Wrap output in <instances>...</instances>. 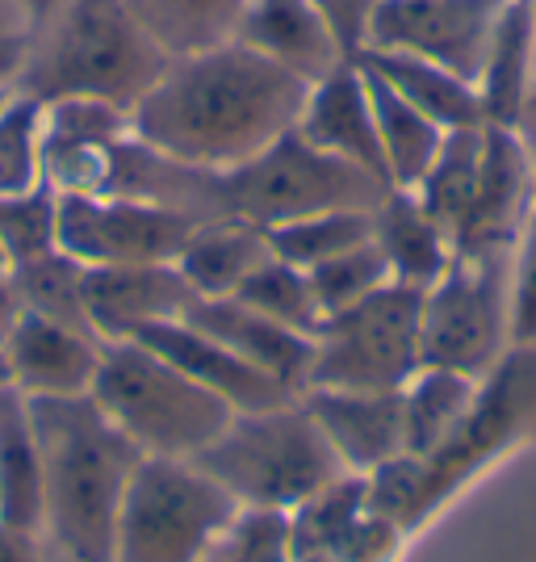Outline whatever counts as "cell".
Instances as JSON below:
<instances>
[{
  "label": "cell",
  "instance_id": "ffe728a7",
  "mask_svg": "<svg viewBox=\"0 0 536 562\" xmlns=\"http://www.w3.org/2000/svg\"><path fill=\"white\" fill-rule=\"evenodd\" d=\"M356 64L381 76L398 97H407L415 110L432 117L444 131H457V126H482V97L469 89V80L453 76L448 68L420 59V55H407V50H377L361 47L352 55Z\"/></svg>",
  "mask_w": 536,
  "mask_h": 562
},
{
  "label": "cell",
  "instance_id": "4dcf8cb0",
  "mask_svg": "<svg viewBox=\"0 0 536 562\" xmlns=\"http://www.w3.org/2000/svg\"><path fill=\"white\" fill-rule=\"evenodd\" d=\"M306 273H310V285H315V299L323 306V315H335L344 306L361 303L365 294L381 290L386 281H395L390 260L377 248V239H365V244H356V248L323 260V265H315Z\"/></svg>",
  "mask_w": 536,
  "mask_h": 562
},
{
  "label": "cell",
  "instance_id": "83f0119b",
  "mask_svg": "<svg viewBox=\"0 0 536 562\" xmlns=\"http://www.w3.org/2000/svg\"><path fill=\"white\" fill-rule=\"evenodd\" d=\"M365 239H374V211H323L269 227L273 257L289 260L298 269H315V265L340 257Z\"/></svg>",
  "mask_w": 536,
  "mask_h": 562
},
{
  "label": "cell",
  "instance_id": "8992f818",
  "mask_svg": "<svg viewBox=\"0 0 536 562\" xmlns=\"http://www.w3.org/2000/svg\"><path fill=\"white\" fill-rule=\"evenodd\" d=\"M235 516V495L193 458L142 453L117 516L114 562H202Z\"/></svg>",
  "mask_w": 536,
  "mask_h": 562
},
{
  "label": "cell",
  "instance_id": "1f68e13d",
  "mask_svg": "<svg viewBox=\"0 0 536 562\" xmlns=\"http://www.w3.org/2000/svg\"><path fill=\"white\" fill-rule=\"evenodd\" d=\"M202 562H294L289 516L239 508V516L223 529V538L214 541Z\"/></svg>",
  "mask_w": 536,
  "mask_h": 562
},
{
  "label": "cell",
  "instance_id": "e575fe53",
  "mask_svg": "<svg viewBox=\"0 0 536 562\" xmlns=\"http://www.w3.org/2000/svg\"><path fill=\"white\" fill-rule=\"evenodd\" d=\"M0 562H50V559H47V546H43L38 533L0 520Z\"/></svg>",
  "mask_w": 536,
  "mask_h": 562
},
{
  "label": "cell",
  "instance_id": "52a82bcc",
  "mask_svg": "<svg viewBox=\"0 0 536 562\" xmlns=\"http://www.w3.org/2000/svg\"><path fill=\"white\" fill-rule=\"evenodd\" d=\"M423 290L386 281L361 303L327 315L315 336V366L306 386L335 391H402L420 374Z\"/></svg>",
  "mask_w": 536,
  "mask_h": 562
},
{
  "label": "cell",
  "instance_id": "5bb4252c",
  "mask_svg": "<svg viewBox=\"0 0 536 562\" xmlns=\"http://www.w3.org/2000/svg\"><path fill=\"white\" fill-rule=\"evenodd\" d=\"M306 412L323 428L331 449L349 474H374L390 458L407 453L402 432V391H335V386H306Z\"/></svg>",
  "mask_w": 536,
  "mask_h": 562
},
{
  "label": "cell",
  "instance_id": "4316f807",
  "mask_svg": "<svg viewBox=\"0 0 536 562\" xmlns=\"http://www.w3.org/2000/svg\"><path fill=\"white\" fill-rule=\"evenodd\" d=\"M235 299L248 306H256L260 315H269V319H277L281 328L303 331V336H310V340L319 336V328H323V319H327L319 299H315L310 273L281 257L264 260L256 273L235 290Z\"/></svg>",
  "mask_w": 536,
  "mask_h": 562
},
{
  "label": "cell",
  "instance_id": "f1b7e54d",
  "mask_svg": "<svg viewBox=\"0 0 536 562\" xmlns=\"http://www.w3.org/2000/svg\"><path fill=\"white\" fill-rule=\"evenodd\" d=\"M34 189H43V101L18 89L0 110V198Z\"/></svg>",
  "mask_w": 536,
  "mask_h": 562
},
{
  "label": "cell",
  "instance_id": "30bf717a",
  "mask_svg": "<svg viewBox=\"0 0 536 562\" xmlns=\"http://www.w3.org/2000/svg\"><path fill=\"white\" fill-rule=\"evenodd\" d=\"M499 9L503 0H381L361 47L407 50L461 80H478L487 71Z\"/></svg>",
  "mask_w": 536,
  "mask_h": 562
},
{
  "label": "cell",
  "instance_id": "3957f363",
  "mask_svg": "<svg viewBox=\"0 0 536 562\" xmlns=\"http://www.w3.org/2000/svg\"><path fill=\"white\" fill-rule=\"evenodd\" d=\"M168 64L172 55L122 0H68L38 30L18 89L38 101L96 97L130 114Z\"/></svg>",
  "mask_w": 536,
  "mask_h": 562
},
{
  "label": "cell",
  "instance_id": "7c38bea8",
  "mask_svg": "<svg viewBox=\"0 0 536 562\" xmlns=\"http://www.w3.org/2000/svg\"><path fill=\"white\" fill-rule=\"evenodd\" d=\"M294 131L306 143H315L319 151H331V156L365 168V172H374L377 181L390 186L386 151H381V139H377L369 85H365V71H361L356 59H344L335 71H327L323 80L310 85V97H306L303 117H298Z\"/></svg>",
  "mask_w": 536,
  "mask_h": 562
},
{
  "label": "cell",
  "instance_id": "8fae6325",
  "mask_svg": "<svg viewBox=\"0 0 536 562\" xmlns=\"http://www.w3.org/2000/svg\"><path fill=\"white\" fill-rule=\"evenodd\" d=\"M193 285L172 265H101L84 269V315L101 345L139 340L147 328L185 319Z\"/></svg>",
  "mask_w": 536,
  "mask_h": 562
},
{
  "label": "cell",
  "instance_id": "ba28073f",
  "mask_svg": "<svg viewBox=\"0 0 536 562\" xmlns=\"http://www.w3.org/2000/svg\"><path fill=\"white\" fill-rule=\"evenodd\" d=\"M503 328V248L453 252L436 285L423 290V366L478 374Z\"/></svg>",
  "mask_w": 536,
  "mask_h": 562
},
{
  "label": "cell",
  "instance_id": "7a4b0ae2",
  "mask_svg": "<svg viewBox=\"0 0 536 562\" xmlns=\"http://www.w3.org/2000/svg\"><path fill=\"white\" fill-rule=\"evenodd\" d=\"M30 420L43 453L47 559L114 562L117 516L142 449L122 437L93 395L30 398Z\"/></svg>",
  "mask_w": 536,
  "mask_h": 562
},
{
  "label": "cell",
  "instance_id": "4fadbf2b",
  "mask_svg": "<svg viewBox=\"0 0 536 562\" xmlns=\"http://www.w3.org/2000/svg\"><path fill=\"white\" fill-rule=\"evenodd\" d=\"M101 352L105 345L93 331L71 328V324L34 315V311H25L4 340L9 378L30 398L89 395L96 370H101Z\"/></svg>",
  "mask_w": 536,
  "mask_h": 562
},
{
  "label": "cell",
  "instance_id": "ab89813d",
  "mask_svg": "<svg viewBox=\"0 0 536 562\" xmlns=\"http://www.w3.org/2000/svg\"><path fill=\"white\" fill-rule=\"evenodd\" d=\"M18 93V89H0V110H4V105H9V97Z\"/></svg>",
  "mask_w": 536,
  "mask_h": 562
},
{
  "label": "cell",
  "instance_id": "44dd1931",
  "mask_svg": "<svg viewBox=\"0 0 536 562\" xmlns=\"http://www.w3.org/2000/svg\"><path fill=\"white\" fill-rule=\"evenodd\" d=\"M0 520L43 538V453L18 386H0Z\"/></svg>",
  "mask_w": 536,
  "mask_h": 562
},
{
  "label": "cell",
  "instance_id": "cb8c5ba5",
  "mask_svg": "<svg viewBox=\"0 0 536 562\" xmlns=\"http://www.w3.org/2000/svg\"><path fill=\"white\" fill-rule=\"evenodd\" d=\"M172 59L235 38L243 0H122Z\"/></svg>",
  "mask_w": 536,
  "mask_h": 562
},
{
  "label": "cell",
  "instance_id": "6da1fadb",
  "mask_svg": "<svg viewBox=\"0 0 536 562\" xmlns=\"http://www.w3.org/2000/svg\"><path fill=\"white\" fill-rule=\"evenodd\" d=\"M310 80L239 38L176 55L130 110V139L189 168H235L285 139Z\"/></svg>",
  "mask_w": 536,
  "mask_h": 562
},
{
  "label": "cell",
  "instance_id": "277c9868",
  "mask_svg": "<svg viewBox=\"0 0 536 562\" xmlns=\"http://www.w3.org/2000/svg\"><path fill=\"white\" fill-rule=\"evenodd\" d=\"M193 462L235 495L239 508L285 516L349 474L303 398L264 412H235Z\"/></svg>",
  "mask_w": 536,
  "mask_h": 562
},
{
  "label": "cell",
  "instance_id": "e0dca14e",
  "mask_svg": "<svg viewBox=\"0 0 536 562\" xmlns=\"http://www.w3.org/2000/svg\"><path fill=\"white\" fill-rule=\"evenodd\" d=\"M235 38L277 59L281 68L298 71L310 85L352 59L315 0H243Z\"/></svg>",
  "mask_w": 536,
  "mask_h": 562
},
{
  "label": "cell",
  "instance_id": "d590c367",
  "mask_svg": "<svg viewBox=\"0 0 536 562\" xmlns=\"http://www.w3.org/2000/svg\"><path fill=\"white\" fill-rule=\"evenodd\" d=\"M25 315L22 299H18V290H13V281L9 273H0V345L9 340V331L18 328V319Z\"/></svg>",
  "mask_w": 536,
  "mask_h": 562
},
{
  "label": "cell",
  "instance_id": "7402d4cb",
  "mask_svg": "<svg viewBox=\"0 0 536 562\" xmlns=\"http://www.w3.org/2000/svg\"><path fill=\"white\" fill-rule=\"evenodd\" d=\"M365 85H369V101H374L377 117V139L386 151V168H390V186L395 189H415L423 181V172L432 168L436 151L444 143V126H436L432 117L415 110L407 97H398L381 76L361 64Z\"/></svg>",
  "mask_w": 536,
  "mask_h": 562
},
{
  "label": "cell",
  "instance_id": "2e32d148",
  "mask_svg": "<svg viewBox=\"0 0 536 562\" xmlns=\"http://www.w3.org/2000/svg\"><path fill=\"white\" fill-rule=\"evenodd\" d=\"M185 324L214 336L218 345H227L235 357L252 361L256 370L285 382L294 395H303L315 366V340L303 331L281 328L277 319L260 315L256 306L239 303V299H193L185 311Z\"/></svg>",
  "mask_w": 536,
  "mask_h": 562
},
{
  "label": "cell",
  "instance_id": "484cf974",
  "mask_svg": "<svg viewBox=\"0 0 536 562\" xmlns=\"http://www.w3.org/2000/svg\"><path fill=\"white\" fill-rule=\"evenodd\" d=\"M9 281H13V290H18L25 311L93 331L89 328V315H84V265L71 260L68 252L47 248V252L13 260L9 265Z\"/></svg>",
  "mask_w": 536,
  "mask_h": 562
},
{
  "label": "cell",
  "instance_id": "d6a6232c",
  "mask_svg": "<svg viewBox=\"0 0 536 562\" xmlns=\"http://www.w3.org/2000/svg\"><path fill=\"white\" fill-rule=\"evenodd\" d=\"M38 25L18 0H0V89H18L30 64Z\"/></svg>",
  "mask_w": 536,
  "mask_h": 562
},
{
  "label": "cell",
  "instance_id": "9c48e42d",
  "mask_svg": "<svg viewBox=\"0 0 536 562\" xmlns=\"http://www.w3.org/2000/svg\"><path fill=\"white\" fill-rule=\"evenodd\" d=\"M193 227L197 223L185 214L139 198H55V248L80 260L84 269L172 265Z\"/></svg>",
  "mask_w": 536,
  "mask_h": 562
},
{
  "label": "cell",
  "instance_id": "d4e9b609",
  "mask_svg": "<svg viewBox=\"0 0 536 562\" xmlns=\"http://www.w3.org/2000/svg\"><path fill=\"white\" fill-rule=\"evenodd\" d=\"M469 398V374L441 370V366H420V374L402 386V432H407V453H432L448 441V432L466 420Z\"/></svg>",
  "mask_w": 536,
  "mask_h": 562
},
{
  "label": "cell",
  "instance_id": "9a60e30c",
  "mask_svg": "<svg viewBox=\"0 0 536 562\" xmlns=\"http://www.w3.org/2000/svg\"><path fill=\"white\" fill-rule=\"evenodd\" d=\"M139 340L147 349L160 352V357H168L176 370H185L193 382H202L206 391L227 398L235 412H264V407H281V403H294L298 398L285 382L256 370L252 361L235 357L227 345H218L214 336L197 331L185 319L156 324V328L142 331Z\"/></svg>",
  "mask_w": 536,
  "mask_h": 562
},
{
  "label": "cell",
  "instance_id": "d6986e66",
  "mask_svg": "<svg viewBox=\"0 0 536 562\" xmlns=\"http://www.w3.org/2000/svg\"><path fill=\"white\" fill-rule=\"evenodd\" d=\"M374 239L390 260V273L402 285L427 290L453 260V239L441 223L420 206L411 189H390L374 211Z\"/></svg>",
  "mask_w": 536,
  "mask_h": 562
},
{
  "label": "cell",
  "instance_id": "603a6c76",
  "mask_svg": "<svg viewBox=\"0 0 536 562\" xmlns=\"http://www.w3.org/2000/svg\"><path fill=\"white\" fill-rule=\"evenodd\" d=\"M482 147H487V131L482 126H457L444 131V143L436 151L432 168L423 172V181L411 193L420 198V206L436 223H441L448 239H457L461 223H466L474 193H478V172H482Z\"/></svg>",
  "mask_w": 536,
  "mask_h": 562
},
{
  "label": "cell",
  "instance_id": "5b68a950",
  "mask_svg": "<svg viewBox=\"0 0 536 562\" xmlns=\"http://www.w3.org/2000/svg\"><path fill=\"white\" fill-rule=\"evenodd\" d=\"M89 395L126 441L160 458H197L235 416L227 398L193 382L142 340L105 345Z\"/></svg>",
  "mask_w": 536,
  "mask_h": 562
},
{
  "label": "cell",
  "instance_id": "f35d334b",
  "mask_svg": "<svg viewBox=\"0 0 536 562\" xmlns=\"http://www.w3.org/2000/svg\"><path fill=\"white\" fill-rule=\"evenodd\" d=\"M9 265H13V260H9V252H4V244H0V273H9Z\"/></svg>",
  "mask_w": 536,
  "mask_h": 562
},
{
  "label": "cell",
  "instance_id": "ac0fdd59",
  "mask_svg": "<svg viewBox=\"0 0 536 562\" xmlns=\"http://www.w3.org/2000/svg\"><path fill=\"white\" fill-rule=\"evenodd\" d=\"M269 257H273V244L264 227L243 218H210L193 227L176 257V269L197 299H231Z\"/></svg>",
  "mask_w": 536,
  "mask_h": 562
},
{
  "label": "cell",
  "instance_id": "8d00e7d4",
  "mask_svg": "<svg viewBox=\"0 0 536 562\" xmlns=\"http://www.w3.org/2000/svg\"><path fill=\"white\" fill-rule=\"evenodd\" d=\"M18 4H22L25 13H30V18H34V25H38V30H43V25H47L50 18H55V13H59V9H64V4H68V0H18Z\"/></svg>",
  "mask_w": 536,
  "mask_h": 562
},
{
  "label": "cell",
  "instance_id": "74e56055",
  "mask_svg": "<svg viewBox=\"0 0 536 562\" xmlns=\"http://www.w3.org/2000/svg\"><path fill=\"white\" fill-rule=\"evenodd\" d=\"M0 386H13V378H9V357H4V345H0Z\"/></svg>",
  "mask_w": 536,
  "mask_h": 562
},
{
  "label": "cell",
  "instance_id": "f546056e",
  "mask_svg": "<svg viewBox=\"0 0 536 562\" xmlns=\"http://www.w3.org/2000/svg\"><path fill=\"white\" fill-rule=\"evenodd\" d=\"M130 139V114L96 97L43 101V147H114Z\"/></svg>",
  "mask_w": 536,
  "mask_h": 562
},
{
  "label": "cell",
  "instance_id": "836d02e7",
  "mask_svg": "<svg viewBox=\"0 0 536 562\" xmlns=\"http://www.w3.org/2000/svg\"><path fill=\"white\" fill-rule=\"evenodd\" d=\"M377 4L381 0H315V9L331 22L335 38L344 43L349 55H356L361 43H365V30H369V18H374Z\"/></svg>",
  "mask_w": 536,
  "mask_h": 562
}]
</instances>
